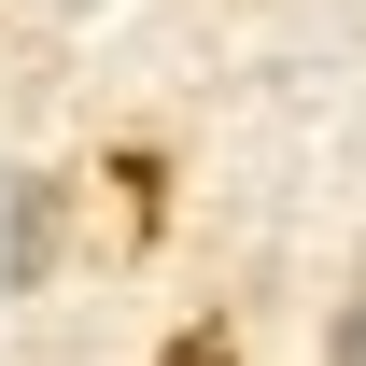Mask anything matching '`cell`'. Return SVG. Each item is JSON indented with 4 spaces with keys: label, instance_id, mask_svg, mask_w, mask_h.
<instances>
[{
    "label": "cell",
    "instance_id": "1",
    "mask_svg": "<svg viewBox=\"0 0 366 366\" xmlns=\"http://www.w3.org/2000/svg\"><path fill=\"white\" fill-rule=\"evenodd\" d=\"M56 254V212H43V183H14V212H0V282H43Z\"/></svg>",
    "mask_w": 366,
    "mask_h": 366
},
{
    "label": "cell",
    "instance_id": "2",
    "mask_svg": "<svg viewBox=\"0 0 366 366\" xmlns=\"http://www.w3.org/2000/svg\"><path fill=\"white\" fill-rule=\"evenodd\" d=\"M324 366H366V282H352V310H338V352Z\"/></svg>",
    "mask_w": 366,
    "mask_h": 366
}]
</instances>
